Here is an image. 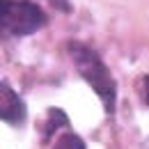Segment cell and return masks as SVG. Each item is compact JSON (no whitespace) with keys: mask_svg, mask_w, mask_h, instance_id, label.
Returning <instances> with one entry per match:
<instances>
[{"mask_svg":"<svg viewBox=\"0 0 149 149\" xmlns=\"http://www.w3.org/2000/svg\"><path fill=\"white\" fill-rule=\"evenodd\" d=\"M55 9H60V12H71V5H69V0H48Z\"/></svg>","mask_w":149,"mask_h":149,"instance_id":"cell-6","label":"cell"},{"mask_svg":"<svg viewBox=\"0 0 149 149\" xmlns=\"http://www.w3.org/2000/svg\"><path fill=\"white\" fill-rule=\"evenodd\" d=\"M67 51H69V55L74 60L80 78H83L94 90V94L101 99L106 112L112 115L115 108H117V83H115V78H112L110 69L103 64L101 55H99L94 48H90L87 44H83V41H69V44H67Z\"/></svg>","mask_w":149,"mask_h":149,"instance_id":"cell-1","label":"cell"},{"mask_svg":"<svg viewBox=\"0 0 149 149\" xmlns=\"http://www.w3.org/2000/svg\"><path fill=\"white\" fill-rule=\"evenodd\" d=\"M55 149H85V142L76 133H62L60 140H57V145H55Z\"/></svg>","mask_w":149,"mask_h":149,"instance_id":"cell-5","label":"cell"},{"mask_svg":"<svg viewBox=\"0 0 149 149\" xmlns=\"http://www.w3.org/2000/svg\"><path fill=\"white\" fill-rule=\"evenodd\" d=\"M46 21L44 9L32 0H0V39L28 37Z\"/></svg>","mask_w":149,"mask_h":149,"instance_id":"cell-2","label":"cell"},{"mask_svg":"<svg viewBox=\"0 0 149 149\" xmlns=\"http://www.w3.org/2000/svg\"><path fill=\"white\" fill-rule=\"evenodd\" d=\"M60 124H62V126H67V115L60 110V108H51V110H48V122H46L44 138L48 140V138H51V135L57 131V126H60Z\"/></svg>","mask_w":149,"mask_h":149,"instance_id":"cell-4","label":"cell"},{"mask_svg":"<svg viewBox=\"0 0 149 149\" xmlns=\"http://www.w3.org/2000/svg\"><path fill=\"white\" fill-rule=\"evenodd\" d=\"M142 92H145V101H147V106H149V76L142 78Z\"/></svg>","mask_w":149,"mask_h":149,"instance_id":"cell-7","label":"cell"},{"mask_svg":"<svg viewBox=\"0 0 149 149\" xmlns=\"http://www.w3.org/2000/svg\"><path fill=\"white\" fill-rule=\"evenodd\" d=\"M0 119L12 124V126H21L25 122V103H23V99L2 80H0Z\"/></svg>","mask_w":149,"mask_h":149,"instance_id":"cell-3","label":"cell"}]
</instances>
